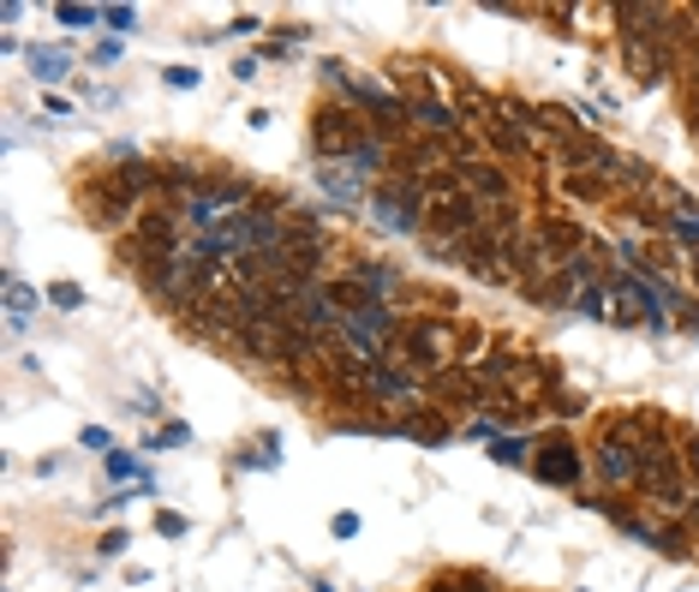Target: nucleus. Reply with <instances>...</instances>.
<instances>
[{
  "instance_id": "f3484780",
  "label": "nucleus",
  "mask_w": 699,
  "mask_h": 592,
  "mask_svg": "<svg viewBox=\"0 0 699 592\" xmlns=\"http://www.w3.org/2000/svg\"><path fill=\"white\" fill-rule=\"evenodd\" d=\"M48 306H55V311H79V306H84V287L55 282V287H48Z\"/></svg>"
},
{
  "instance_id": "20e7f679",
  "label": "nucleus",
  "mask_w": 699,
  "mask_h": 592,
  "mask_svg": "<svg viewBox=\"0 0 699 592\" xmlns=\"http://www.w3.org/2000/svg\"><path fill=\"white\" fill-rule=\"evenodd\" d=\"M138 246L156 251V258H180L186 251V216H174V210H150V216H138Z\"/></svg>"
},
{
  "instance_id": "5701e85b",
  "label": "nucleus",
  "mask_w": 699,
  "mask_h": 592,
  "mask_svg": "<svg viewBox=\"0 0 699 592\" xmlns=\"http://www.w3.org/2000/svg\"><path fill=\"white\" fill-rule=\"evenodd\" d=\"M156 533H162V538H180V533H186V521H180L174 509H162V514H156Z\"/></svg>"
},
{
  "instance_id": "393cba45",
  "label": "nucleus",
  "mask_w": 699,
  "mask_h": 592,
  "mask_svg": "<svg viewBox=\"0 0 699 592\" xmlns=\"http://www.w3.org/2000/svg\"><path fill=\"white\" fill-rule=\"evenodd\" d=\"M108 473H114V478H132L138 467H132V455H120V449H108Z\"/></svg>"
},
{
  "instance_id": "2eb2a0df",
  "label": "nucleus",
  "mask_w": 699,
  "mask_h": 592,
  "mask_svg": "<svg viewBox=\"0 0 699 592\" xmlns=\"http://www.w3.org/2000/svg\"><path fill=\"white\" fill-rule=\"evenodd\" d=\"M31 67H36V79H43V84H55V79H67L72 60H67V48H36Z\"/></svg>"
},
{
  "instance_id": "0eeeda50",
  "label": "nucleus",
  "mask_w": 699,
  "mask_h": 592,
  "mask_svg": "<svg viewBox=\"0 0 699 592\" xmlns=\"http://www.w3.org/2000/svg\"><path fill=\"white\" fill-rule=\"evenodd\" d=\"M198 192L210 198V204L222 210V216H234L239 204H251V198H258V192H251V180H246V174H203V186H198Z\"/></svg>"
},
{
  "instance_id": "6ab92c4d",
  "label": "nucleus",
  "mask_w": 699,
  "mask_h": 592,
  "mask_svg": "<svg viewBox=\"0 0 699 592\" xmlns=\"http://www.w3.org/2000/svg\"><path fill=\"white\" fill-rule=\"evenodd\" d=\"M604 299H609V287H580L574 311H580V318H604Z\"/></svg>"
},
{
  "instance_id": "dca6fc26",
  "label": "nucleus",
  "mask_w": 699,
  "mask_h": 592,
  "mask_svg": "<svg viewBox=\"0 0 699 592\" xmlns=\"http://www.w3.org/2000/svg\"><path fill=\"white\" fill-rule=\"evenodd\" d=\"M55 19L67 31H91V24H102V7H55Z\"/></svg>"
},
{
  "instance_id": "f257e3e1",
  "label": "nucleus",
  "mask_w": 699,
  "mask_h": 592,
  "mask_svg": "<svg viewBox=\"0 0 699 592\" xmlns=\"http://www.w3.org/2000/svg\"><path fill=\"white\" fill-rule=\"evenodd\" d=\"M418 216H425V186L406 174V180H383L371 192V222L383 234H418Z\"/></svg>"
},
{
  "instance_id": "423d86ee",
  "label": "nucleus",
  "mask_w": 699,
  "mask_h": 592,
  "mask_svg": "<svg viewBox=\"0 0 699 592\" xmlns=\"http://www.w3.org/2000/svg\"><path fill=\"white\" fill-rule=\"evenodd\" d=\"M84 210H91L96 228H120L126 216H132V192H126L120 180H102L91 198H84Z\"/></svg>"
},
{
  "instance_id": "f8f14e48",
  "label": "nucleus",
  "mask_w": 699,
  "mask_h": 592,
  "mask_svg": "<svg viewBox=\"0 0 699 592\" xmlns=\"http://www.w3.org/2000/svg\"><path fill=\"white\" fill-rule=\"evenodd\" d=\"M347 168L359 174V180H377V174L389 168V144H383V138H365V144L347 156Z\"/></svg>"
},
{
  "instance_id": "4be33fe9",
  "label": "nucleus",
  "mask_w": 699,
  "mask_h": 592,
  "mask_svg": "<svg viewBox=\"0 0 699 592\" xmlns=\"http://www.w3.org/2000/svg\"><path fill=\"white\" fill-rule=\"evenodd\" d=\"M120 550H126V533H120V526H114V533H102V538H96V557H120Z\"/></svg>"
},
{
  "instance_id": "b1692460",
  "label": "nucleus",
  "mask_w": 699,
  "mask_h": 592,
  "mask_svg": "<svg viewBox=\"0 0 699 592\" xmlns=\"http://www.w3.org/2000/svg\"><path fill=\"white\" fill-rule=\"evenodd\" d=\"M186 437H192L186 425H162V431H156V449H174V443H186Z\"/></svg>"
},
{
  "instance_id": "c85d7f7f",
  "label": "nucleus",
  "mask_w": 699,
  "mask_h": 592,
  "mask_svg": "<svg viewBox=\"0 0 699 592\" xmlns=\"http://www.w3.org/2000/svg\"><path fill=\"white\" fill-rule=\"evenodd\" d=\"M694 72H699V55H694Z\"/></svg>"
},
{
  "instance_id": "4468645a",
  "label": "nucleus",
  "mask_w": 699,
  "mask_h": 592,
  "mask_svg": "<svg viewBox=\"0 0 699 592\" xmlns=\"http://www.w3.org/2000/svg\"><path fill=\"white\" fill-rule=\"evenodd\" d=\"M401 437H413V443H449V425L437 413H425V419H401Z\"/></svg>"
},
{
  "instance_id": "7ed1b4c3",
  "label": "nucleus",
  "mask_w": 699,
  "mask_h": 592,
  "mask_svg": "<svg viewBox=\"0 0 699 592\" xmlns=\"http://www.w3.org/2000/svg\"><path fill=\"white\" fill-rule=\"evenodd\" d=\"M640 485L652 490V497H670V502L682 497V461L664 437H645L640 443Z\"/></svg>"
},
{
  "instance_id": "39448f33",
  "label": "nucleus",
  "mask_w": 699,
  "mask_h": 592,
  "mask_svg": "<svg viewBox=\"0 0 699 592\" xmlns=\"http://www.w3.org/2000/svg\"><path fill=\"white\" fill-rule=\"evenodd\" d=\"M532 473L544 478V485H580V449L574 443H544L538 449V461H532Z\"/></svg>"
},
{
  "instance_id": "ddd939ff",
  "label": "nucleus",
  "mask_w": 699,
  "mask_h": 592,
  "mask_svg": "<svg viewBox=\"0 0 699 592\" xmlns=\"http://www.w3.org/2000/svg\"><path fill=\"white\" fill-rule=\"evenodd\" d=\"M31 306H36V294L19 282V275H7V311H12V330H24V323H31Z\"/></svg>"
},
{
  "instance_id": "f03ea898",
  "label": "nucleus",
  "mask_w": 699,
  "mask_h": 592,
  "mask_svg": "<svg viewBox=\"0 0 699 592\" xmlns=\"http://www.w3.org/2000/svg\"><path fill=\"white\" fill-rule=\"evenodd\" d=\"M311 138H317V150H323V162H347L353 150L365 144V126H359L353 108H323L317 126H311Z\"/></svg>"
},
{
  "instance_id": "a211bd4d",
  "label": "nucleus",
  "mask_w": 699,
  "mask_h": 592,
  "mask_svg": "<svg viewBox=\"0 0 699 592\" xmlns=\"http://www.w3.org/2000/svg\"><path fill=\"white\" fill-rule=\"evenodd\" d=\"M526 437H497V449H490V455H497L502 461V467H520V461H526Z\"/></svg>"
},
{
  "instance_id": "412c9836",
  "label": "nucleus",
  "mask_w": 699,
  "mask_h": 592,
  "mask_svg": "<svg viewBox=\"0 0 699 592\" xmlns=\"http://www.w3.org/2000/svg\"><path fill=\"white\" fill-rule=\"evenodd\" d=\"M162 79H168L174 91H198V79H203V72H192V67H168Z\"/></svg>"
},
{
  "instance_id": "1a4fd4ad",
  "label": "nucleus",
  "mask_w": 699,
  "mask_h": 592,
  "mask_svg": "<svg viewBox=\"0 0 699 592\" xmlns=\"http://www.w3.org/2000/svg\"><path fill=\"white\" fill-rule=\"evenodd\" d=\"M406 120L425 126V132H442V138H454V126H461V120H454V108H442L430 91H413V96H406Z\"/></svg>"
},
{
  "instance_id": "bb28decb",
  "label": "nucleus",
  "mask_w": 699,
  "mask_h": 592,
  "mask_svg": "<svg viewBox=\"0 0 699 592\" xmlns=\"http://www.w3.org/2000/svg\"><path fill=\"white\" fill-rule=\"evenodd\" d=\"M227 31H234V36H258V19H251V12H239V19L227 24Z\"/></svg>"
},
{
  "instance_id": "a878e982",
  "label": "nucleus",
  "mask_w": 699,
  "mask_h": 592,
  "mask_svg": "<svg viewBox=\"0 0 699 592\" xmlns=\"http://www.w3.org/2000/svg\"><path fill=\"white\" fill-rule=\"evenodd\" d=\"M550 413H562V419H574V413H580V395H556V401H550Z\"/></svg>"
},
{
  "instance_id": "9b49d317",
  "label": "nucleus",
  "mask_w": 699,
  "mask_h": 592,
  "mask_svg": "<svg viewBox=\"0 0 699 592\" xmlns=\"http://www.w3.org/2000/svg\"><path fill=\"white\" fill-rule=\"evenodd\" d=\"M317 186H323L329 192V204H359V174L347 168V162H323V168H317Z\"/></svg>"
},
{
  "instance_id": "9d476101",
  "label": "nucleus",
  "mask_w": 699,
  "mask_h": 592,
  "mask_svg": "<svg viewBox=\"0 0 699 592\" xmlns=\"http://www.w3.org/2000/svg\"><path fill=\"white\" fill-rule=\"evenodd\" d=\"M461 186H466V192H473V198H485V204H508V174H497V168H485V162H466V168H461Z\"/></svg>"
},
{
  "instance_id": "cd10ccee",
  "label": "nucleus",
  "mask_w": 699,
  "mask_h": 592,
  "mask_svg": "<svg viewBox=\"0 0 699 592\" xmlns=\"http://www.w3.org/2000/svg\"><path fill=\"white\" fill-rule=\"evenodd\" d=\"M694 330H699V311H694Z\"/></svg>"
},
{
  "instance_id": "aec40b11",
  "label": "nucleus",
  "mask_w": 699,
  "mask_h": 592,
  "mask_svg": "<svg viewBox=\"0 0 699 592\" xmlns=\"http://www.w3.org/2000/svg\"><path fill=\"white\" fill-rule=\"evenodd\" d=\"M102 24H108V31H138V12L132 7H102Z\"/></svg>"
},
{
  "instance_id": "6e6552de",
  "label": "nucleus",
  "mask_w": 699,
  "mask_h": 592,
  "mask_svg": "<svg viewBox=\"0 0 699 592\" xmlns=\"http://www.w3.org/2000/svg\"><path fill=\"white\" fill-rule=\"evenodd\" d=\"M347 282L359 287L365 299H389L401 287V275H395V263H383V258H365V263H353L347 270Z\"/></svg>"
}]
</instances>
